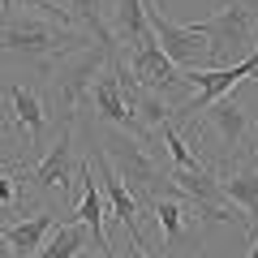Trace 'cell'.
Segmentation results:
<instances>
[{
	"instance_id": "6da1fadb",
	"label": "cell",
	"mask_w": 258,
	"mask_h": 258,
	"mask_svg": "<svg viewBox=\"0 0 258 258\" xmlns=\"http://www.w3.org/2000/svg\"><path fill=\"white\" fill-rule=\"evenodd\" d=\"M86 43L91 39L74 26H56V22L30 18V13H0V56L35 64L43 74H52L69 52H78Z\"/></svg>"
},
{
	"instance_id": "7a4b0ae2",
	"label": "cell",
	"mask_w": 258,
	"mask_h": 258,
	"mask_svg": "<svg viewBox=\"0 0 258 258\" xmlns=\"http://www.w3.org/2000/svg\"><path fill=\"white\" fill-rule=\"evenodd\" d=\"M112 56L116 52H108V47H99V43H86V47H78V52H69L52 74H47L52 78V103H56V112H60V120L82 116L86 99H91V91H95V78L108 69Z\"/></svg>"
},
{
	"instance_id": "3957f363",
	"label": "cell",
	"mask_w": 258,
	"mask_h": 258,
	"mask_svg": "<svg viewBox=\"0 0 258 258\" xmlns=\"http://www.w3.org/2000/svg\"><path fill=\"white\" fill-rule=\"evenodd\" d=\"M211 39V69L245 60L258 43V0H220V9L207 22Z\"/></svg>"
},
{
	"instance_id": "277c9868",
	"label": "cell",
	"mask_w": 258,
	"mask_h": 258,
	"mask_svg": "<svg viewBox=\"0 0 258 258\" xmlns=\"http://www.w3.org/2000/svg\"><path fill=\"white\" fill-rule=\"evenodd\" d=\"M147 22L155 35L159 52L181 69V74H203L211 69V39H207V22L198 26H181L168 18V0H147Z\"/></svg>"
},
{
	"instance_id": "5b68a950",
	"label": "cell",
	"mask_w": 258,
	"mask_h": 258,
	"mask_svg": "<svg viewBox=\"0 0 258 258\" xmlns=\"http://www.w3.org/2000/svg\"><path fill=\"white\" fill-rule=\"evenodd\" d=\"M147 211L155 215V228H159V237H164L168 254H198V245H203V224L207 220H203V211H198V207H194L172 181H168L164 189L147 203Z\"/></svg>"
},
{
	"instance_id": "8992f818",
	"label": "cell",
	"mask_w": 258,
	"mask_h": 258,
	"mask_svg": "<svg viewBox=\"0 0 258 258\" xmlns=\"http://www.w3.org/2000/svg\"><path fill=\"white\" fill-rule=\"evenodd\" d=\"M198 129H203L207 138H215L224 164H237V159L254 155V116H249V108H241L232 95H224L211 108H203Z\"/></svg>"
},
{
	"instance_id": "52a82bcc",
	"label": "cell",
	"mask_w": 258,
	"mask_h": 258,
	"mask_svg": "<svg viewBox=\"0 0 258 258\" xmlns=\"http://www.w3.org/2000/svg\"><path fill=\"white\" fill-rule=\"evenodd\" d=\"M78 168H82V159H78V120H60L52 151L39 164H26V185L30 194H60V203H64Z\"/></svg>"
},
{
	"instance_id": "ba28073f",
	"label": "cell",
	"mask_w": 258,
	"mask_h": 258,
	"mask_svg": "<svg viewBox=\"0 0 258 258\" xmlns=\"http://www.w3.org/2000/svg\"><path fill=\"white\" fill-rule=\"evenodd\" d=\"M5 125H13V129L26 134V155L43 147L47 129H52V108H47V99L39 95V86L9 82V91H5Z\"/></svg>"
},
{
	"instance_id": "9c48e42d",
	"label": "cell",
	"mask_w": 258,
	"mask_h": 258,
	"mask_svg": "<svg viewBox=\"0 0 258 258\" xmlns=\"http://www.w3.org/2000/svg\"><path fill=\"white\" fill-rule=\"evenodd\" d=\"M91 168L99 172V185H103V203L112 207V215H116V224H120V228L129 232V241H134V245H138L142 254H151V258H155V249H151L147 232H142V220H138V215H142V203L134 198V194H129V185H125V181L116 176V168L108 164V155H103V151H95Z\"/></svg>"
},
{
	"instance_id": "30bf717a",
	"label": "cell",
	"mask_w": 258,
	"mask_h": 258,
	"mask_svg": "<svg viewBox=\"0 0 258 258\" xmlns=\"http://www.w3.org/2000/svg\"><path fill=\"white\" fill-rule=\"evenodd\" d=\"M220 189L249 224V241L258 237V159H237V164H220Z\"/></svg>"
},
{
	"instance_id": "8fae6325",
	"label": "cell",
	"mask_w": 258,
	"mask_h": 258,
	"mask_svg": "<svg viewBox=\"0 0 258 258\" xmlns=\"http://www.w3.org/2000/svg\"><path fill=\"white\" fill-rule=\"evenodd\" d=\"M120 56H125V64H129V74H134V82L147 86V91H155V95L185 86V74L176 69L172 60H168L164 52H159V43L134 47V52H120Z\"/></svg>"
},
{
	"instance_id": "7c38bea8",
	"label": "cell",
	"mask_w": 258,
	"mask_h": 258,
	"mask_svg": "<svg viewBox=\"0 0 258 258\" xmlns=\"http://www.w3.org/2000/svg\"><path fill=\"white\" fill-rule=\"evenodd\" d=\"M91 99H95V112H99V120H103V125H112V129H120V134H134V138H138V129H134V116H129V108H125V95H120L116 56H112V60H108V69H103V74L95 78Z\"/></svg>"
},
{
	"instance_id": "4fadbf2b",
	"label": "cell",
	"mask_w": 258,
	"mask_h": 258,
	"mask_svg": "<svg viewBox=\"0 0 258 258\" xmlns=\"http://www.w3.org/2000/svg\"><path fill=\"white\" fill-rule=\"evenodd\" d=\"M78 181H82V203H78V211L69 215V220L86 224L95 237V245L103 249V254H116V245L108 241V215H103V189L95 185V168L82 159V168H78Z\"/></svg>"
},
{
	"instance_id": "5bb4252c",
	"label": "cell",
	"mask_w": 258,
	"mask_h": 258,
	"mask_svg": "<svg viewBox=\"0 0 258 258\" xmlns=\"http://www.w3.org/2000/svg\"><path fill=\"white\" fill-rule=\"evenodd\" d=\"M112 39H116L120 52L155 43L151 22H147V0H112Z\"/></svg>"
},
{
	"instance_id": "9a60e30c",
	"label": "cell",
	"mask_w": 258,
	"mask_h": 258,
	"mask_svg": "<svg viewBox=\"0 0 258 258\" xmlns=\"http://www.w3.org/2000/svg\"><path fill=\"white\" fill-rule=\"evenodd\" d=\"M69 18H74V26L91 43L108 47V52H120L116 39H112V0H69Z\"/></svg>"
},
{
	"instance_id": "2e32d148",
	"label": "cell",
	"mask_w": 258,
	"mask_h": 258,
	"mask_svg": "<svg viewBox=\"0 0 258 258\" xmlns=\"http://www.w3.org/2000/svg\"><path fill=\"white\" fill-rule=\"evenodd\" d=\"M52 228H56V220H52V211L43 207V211L26 215V220L9 224V228H0V232H5V241H9L13 258H30V254H39V249H43V241L52 237Z\"/></svg>"
},
{
	"instance_id": "e0dca14e",
	"label": "cell",
	"mask_w": 258,
	"mask_h": 258,
	"mask_svg": "<svg viewBox=\"0 0 258 258\" xmlns=\"http://www.w3.org/2000/svg\"><path fill=\"white\" fill-rule=\"evenodd\" d=\"M86 245H91V228L78 220H64L52 228V237L43 241V249L30 258H86Z\"/></svg>"
},
{
	"instance_id": "ac0fdd59",
	"label": "cell",
	"mask_w": 258,
	"mask_h": 258,
	"mask_svg": "<svg viewBox=\"0 0 258 258\" xmlns=\"http://www.w3.org/2000/svg\"><path fill=\"white\" fill-rule=\"evenodd\" d=\"M9 9L30 13V18H43V22H56V26H74V18H69V0H9Z\"/></svg>"
},
{
	"instance_id": "d6986e66",
	"label": "cell",
	"mask_w": 258,
	"mask_h": 258,
	"mask_svg": "<svg viewBox=\"0 0 258 258\" xmlns=\"http://www.w3.org/2000/svg\"><path fill=\"white\" fill-rule=\"evenodd\" d=\"M112 258H151V254H142V249L134 245V249H116V254H112Z\"/></svg>"
},
{
	"instance_id": "ffe728a7",
	"label": "cell",
	"mask_w": 258,
	"mask_h": 258,
	"mask_svg": "<svg viewBox=\"0 0 258 258\" xmlns=\"http://www.w3.org/2000/svg\"><path fill=\"white\" fill-rule=\"evenodd\" d=\"M0 258H13V249H9V241H5V232H0Z\"/></svg>"
},
{
	"instance_id": "44dd1931",
	"label": "cell",
	"mask_w": 258,
	"mask_h": 258,
	"mask_svg": "<svg viewBox=\"0 0 258 258\" xmlns=\"http://www.w3.org/2000/svg\"><path fill=\"white\" fill-rule=\"evenodd\" d=\"M245 258H258V237L249 241V254H245Z\"/></svg>"
},
{
	"instance_id": "7402d4cb",
	"label": "cell",
	"mask_w": 258,
	"mask_h": 258,
	"mask_svg": "<svg viewBox=\"0 0 258 258\" xmlns=\"http://www.w3.org/2000/svg\"><path fill=\"white\" fill-rule=\"evenodd\" d=\"M254 159H258V116H254Z\"/></svg>"
},
{
	"instance_id": "603a6c76",
	"label": "cell",
	"mask_w": 258,
	"mask_h": 258,
	"mask_svg": "<svg viewBox=\"0 0 258 258\" xmlns=\"http://www.w3.org/2000/svg\"><path fill=\"white\" fill-rule=\"evenodd\" d=\"M86 258H112V254H103V249H99V254H86Z\"/></svg>"
},
{
	"instance_id": "cb8c5ba5",
	"label": "cell",
	"mask_w": 258,
	"mask_h": 258,
	"mask_svg": "<svg viewBox=\"0 0 258 258\" xmlns=\"http://www.w3.org/2000/svg\"><path fill=\"white\" fill-rule=\"evenodd\" d=\"M0 13H9V0H0Z\"/></svg>"
},
{
	"instance_id": "d4e9b609",
	"label": "cell",
	"mask_w": 258,
	"mask_h": 258,
	"mask_svg": "<svg viewBox=\"0 0 258 258\" xmlns=\"http://www.w3.org/2000/svg\"><path fill=\"white\" fill-rule=\"evenodd\" d=\"M0 116H5V112H0Z\"/></svg>"
}]
</instances>
